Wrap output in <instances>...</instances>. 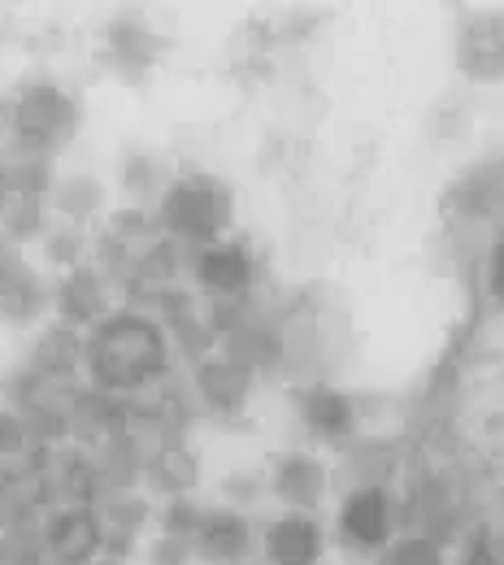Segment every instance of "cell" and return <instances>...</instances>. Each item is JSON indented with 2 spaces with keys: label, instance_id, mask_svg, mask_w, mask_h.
Segmentation results:
<instances>
[{
  "label": "cell",
  "instance_id": "1",
  "mask_svg": "<svg viewBox=\"0 0 504 565\" xmlns=\"http://www.w3.org/2000/svg\"><path fill=\"white\" fill-rule=\"evenodd\" d=\"M96 361H100V374L114 379V383H136L152 374L161 365V340L152 335V327L144 322H118L100 335L96 344Z\"/></svg>",
  "mask_w": 504,
  "mask_h": 565
},
{
  "label": "cell",
  "instance_id": "2",
  "mask_svg": "<svg viewBox=\"0 0 504 565\" xmlns=\"http://www.w3.org/2000/svg\"><path fill=\"white\" fill-rule=\"evenodd\" d=\"M270 557L279 565H313L318 557V531L300 518H291L283 526L270 531Z\"/></svg>",
  "mask_w": 504,
  "mask_h": 565
},
{
  "label": "cell",
  "instance_id": "3",
  "mask_svg": "<svg viewBox=\"0 0 504 565\" xmlns=\"http://www.w3.org/2000/svg\"><path fill=\"white\" fill-rule=\"evenodd\" d=\"M344 526L348 535L361 540V544H378L383 531H387V504H383V492H361L348 500V513H344Z\"/></svg>",
  "mask_w": 504,
  "mask_h": 565
},
{
  "label": "cell",
  "instance_id": "4",
  "mask_svg": "<svg viewBox=\"0 0 504 565\" xmlns=\"http://www.w3.org/2000/svg\"><path fill=\"white\" fill-rule=\"evenodd\" d=\"M201 275L214 287H239V282L248 279V257L239 248H214V253H205Z\"/></svg>",
  "mask_w": 504,
  "mask_h": 565
},
{
  "label": "cell",
  "instance_id": "5",
  "mask_svg": "<svg viewBox=\"0 0 504 565\" xmlns=\"http://www.w3.org/2000/svg\"><path fill=\"white\" fill-rule=\"evenodd\" d=\"M53 540H57V553L62 557H83L92 548V522L87 518H66Z\"/></svg>",
  "mask_w": 504,
  "mask_h": 565
},
{
  "label": "cell",
  "instance_id": "6",
  "mask_svg": "<svg viewBox=\"0 0 504 565\" xmlns=\"http://www.w3.org/2000/svg\"><path fill=\"white\" fill-rule=\"evenodd\" d=\"M344 418H348V409H344L340 396H313V423L335 430V426H344Z\"/></svg>",
  "mask_w": 504,
  "mask_h": 565
},
{
  "label": "cell",
  "instance_id": "7",
  "mask_svg": "<svg viewBox=\"0 0 504 565\" xmlns=\"http://www.w3.org/2000/svg\"><path fill=\"white\" fill-rule=\"evenodd\" d=\"M396 565H435V553L431 548H409V553H400Z\"/></svg>",
  "mask_w": 504,
  "mask_h": 565
}]
</instances>
